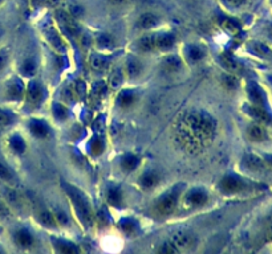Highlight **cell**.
Wrapping results in <instances>:
<instances>
[{
    "label": "cell",
    "instance_id": "cell-1",
    "mask_svg": "<svg viewBox=\"0 0 272 254\" xmlns=\"http://www.w3.org/2000/svg\"><path fill=\"white\" fill-rule=\"evenodd\" d=\"M215 122L209 114L190 112L183 115L176 127L178 142L190 152H199L210 144L215 135Z\"/></svg>",
    "mask_w": 272,
    "mask_h": 254
},
{
    "label": "cell",
    "instance_id": "cell-2",
    "mask_svg": "<svg viewBox=\"0 0 272 254\" xmlns=\"http://www.w3.org/2000/svg\"><path fill=\"white\" fill-rule=\"evenodd\" d=\"M66 194L69 196L70 201L75 207L76 215L79 216L80 221L83 223L85 226H92L93 225V212L89 204L88 198H85V195L76 187L69 184H64Z\"/></svg>",
    "mask_w": 272,
    "mask_h": 254
},
{
    "label": "cell",
    "instance_id": "cell-3",
    "mask_svg": "<svg viewBox=\"0 0 272 254\" xmlns=\"http://www.w3.org/2000/svg\"><path fill=\"white\" fill-rule=\"evenodd\" d=\"M177 204H178V192L176 190H173L170 192L163 194L155 201L154 211L159 216H169L174 212V209L177 208Z\"/></svg>",
    "mask_w": 272,
    "mask_h": 254
},
{
    "label": "cell",
    "instance_id": "cell-4",
    "mask_svg": "<svg viewBox=\"0 0 272 254\" xmlns=\"http://www.w3.org/2000/svg\"><path fill=\"white\" fill-rule=\"evenodd\" d=\"M244 181L239 176L235 175H227L220 180L219 188L226 195H234L244 190Z\"/></svg>",
    "mask_w": 272,
    "mask_h": 254
},
{
    "label": "cell",
    "instance_id": "cell-5",
    "mask_svg": "<svg viewBox=\"0 0 272 254\" xmlns=\"http://www.w3.org/2000/svg\"><path fill=\"white\" fill-rule=\"evenodd\" d=\"M247 93H248V97H250V101L252 102V105L266 108V105H267L266 94H264L263 89H262L258 84L251 82L250 85H248V87H247Z\"/></svg>",
    "mask_w": 272,
    "mask_h": 254
},
{
    "label": "cell",
    "instance_id": "cell-6",
    "mask_svg": "<svg viewBox=\"0 0 272 254\" xmlns=\"http://www.w3.org/2000/svg\"><path fill=\"white\" fill-rule=\"evenodd\" d=\"M244 112L250 116H252L254 119H256L258 122H262V123H268V122H271V116L266 112V108L256 106V105H246Z\"/></svg>",
    "mask_w": 272,
    "mask_h": 254
},
{
    "label": "cell",
    "instance_id": "cell-7",
    "mask_svg": "<svg viewBox=\"0 0 272 254\" xmlns=\"http://www.w3.org/2000/svg\"><path fill=\"white\" fill-rule=\"evenodd\" d=\"M207 198H207L206 192L199 188L191 190L186 195V202L191 207H201L203 204H206Z\"/></svg>",
    "mask_w": 272,
    "mask_h": 254
},
{
    "label": "cell",
    "instance_id": "cell-8",
    "mask_svg": "<svg viewBox=\"0 0 272 254\" xmlns=\"http://www.w3.org/2000/svg\"><path fill=\"white\" fill-rule=\"evenodd\" d=\"M173 244L177 246V249H189L195 244V237L191 233H177L176 236L173 237Z\"/></svg>",
    "mask_w": 272,
    "mask_h": 254
},
{
    "label": "cell",
    "instance_id": "cell-9",
    "mask_svg": "<svg viewBox=\"0 0 272 254\" xmlns=\"http://www.w3.org/2000/svg\"><path fill=\"white\" fill-rule=\"evenodd\" d=\"M248 138L251 141H254V142H263L267 139V133H266V130L262 125L259 123H254V125H251L248 127Z\"/></svg>",
    "mask_w": 272,
    "mask_h": 254
},
{
    "label": "cell",
    "instance_id": "cell-10",
    "mask_svg": "<svg viewBox=\"0 0 272 254\" xmlns=\"http://www.w3.org/2000/svg\"><path fill=\"white\" fill-rule=\"evenodd\" d=\"M176 39L170 33H162V35H155V47L161 51H169L174 47Z\"/></svg>",
    "mask_w": 272,
    "mask_h": 254
},
{
    "label": "cell",
    "instance_id": "cell-11",
    "mask_svg": "<svg viewBox=\"0 0 272 254\" xmlns=\"http://www.w3.org/2000/svg\"><path fill=\"white\" fill-rule=\"evenodd\" d=\"M15 242L20 248H30L33 244V236L26 229H22L15 233Z\"/></svg>",
    "mask_w": 272,
    "mask_h": 254
},
{
    "label": "cell",
    "instance_id": "cell-12",
    "mask_svg": "<svg viewBox=\"0 0 272 254\" xmlns=\"http://www.w3.org/2000/svg\"><path fill=\"white\" fill-rule=\"evenodd\" d=\"M220 62H222V65H223L224 68H226L230 73L233 74L241 73L242 69H243L242 65L239 64L234 57L227 56V55H222V56H220Z\"/></svg>",
    "mask_w": 272,
    "mask_h": 254
},
{
    "label": "cell",
    "instance_id": "cell-13",
    "mask_svg": "<svg viewBox=\"0 0 272 254\" xmlns=\"http://www.w3.org/2000/svg\"><path fill=\"white\" fill-rule=\"evenodd\" d=\"M43 98V90H41V86H40L37 82H31L28 85V101L31 104H39L40 101Z\"/></svg>",
    "mask_w": 272,
    "mask_h": 254
},
{
    "label": "cell",
    "instance_id": "cell-14",
    "mask_svg": "<svg viewBox=\"0 0 272 254\" xmlns=\"http://www.w3.org/2000/svg\"><path fill=\"white\" fill-rule=\"evenodd\" d=\"M89 64L94 70H104L109 64V58L104 55H98V53H93L89 57Z\"/></svg>",
    "mask_w": 272,
    "mask_h": 254
},
{
    "label": "cell",
    "instance_id": "cell-15",
    "mask_svg": "<svg viewBox=\"0 0 272 254\" xmlns=\"http://www.w3.org/2000/svg\"><path fill=\"white\" fill-rule=\"evenodd\" d=\"M243 164L251 171H262L264 169L263 160L256 155H246L243 159Z\"/></svg>",
    "mask_w": 272,
    "mask_h": 254
},
{
    "label": "cell",
    "instance_id": "cell-16",
    "mask_svg": "<svg viewBox=\"0 0 272 254\" xmlns=\"http://www.w3.org/2000/svg\"><path fill=\"white\" fill-rule=\"evenodd\" d=\"M162 66L163 70L166 73H176V72H178L181 69L182 62H181V60L177 56H169L167 58H165Z\"/></svg>",
    "mask_w": 272,
    "mask_h": 254
},
{
    "label": "cell",
    "instance_id": "cell-17",
    "mask_svg": "<svg viewBox=\"0 0 272 254\" xmlns=\"http://www.w3.org/2000/svg\"><path fill=\"white\" fill-rule=\"evenodd\" d=\"M138 48L142 52H151L154 49H157L155 47V35H146L142 39L138 40Z\"/></svg>",
    "mask_w": 272,
    "mask_h": 254
},
{
    "label": "cell",
    "instance_id": "cell-18",
    "mask_svg": "<svg viewBox=\"0 0 272 254\" xmlns=\"http://www.w3.org/2000/svg\"><path fill=\"white\" fill-rule=\"evenodd\" d=\"M158 24V18L153 15V13H144L142 16L138 20V26L142 28V29H150Z\"/></svg>",
    "mask_w": 272,
    "mask_h": 254
},
{
    "label": "cell",
    "instance_id": "cell-19",
    "mask_svg": "<svg viewBox=\"0 0 272 254\" xmlns=\"http://www.w3.org/2000/svg\"><path fill=\"white\" fill-rule=\"evenodd\" d=\"M30 127H31L32 134H33L35 137H37V138H44V137H47V135L49 134L48 126L45 125L44 122L33 121L31 122Z\"/></svg>",
    "mask_w": 272,
    "mask_h": 254
},
{
    "label": "cell",
    "instance_id": "cell-20",
    "mask_svg": "<svg viewBox=\"0 0 272 254\" xmlns=\"http://www.w3.org/2000/svg\"><path fill=\"white\" fill-rule=\"evenodd\" d=\"M138 163H140L138 156L132 155V154L123 156L122 159H121V167H122L123 171H126V172H132L133 169H136Z\"/></svg>",
    "mask_w": 272,
    "mask_h": 254
},
{
    "label": "cell",
    "instance_id": "cell-21",
    "mask_svg": "<svg viewBox=\"0 0 272 254\" xmlns=\"http://www.w3.org/2000/svg\"><path fill=\"white\" fill-rule=\"evenodd\" d=\"M142 70V65L136 58H129L126 64V73L129 74V77H137Z\"/></svg>",
    "mask_w": 272,
    "mask_h": 254
},
{
    "label": "cell",
    "instance_id": "cell-22",
    "mask_svg": "<svg viewBox=\"0 0 272 254\" xmlns=\"http://www.w3.org/2000/svg\"><path fill=\"white\" fill-rule=\"evenodd\" d=\"M9 146H11V148L15 152H18V154H22L23 151L26 150V143H24V141H23L20 135H12L9 138Z\"/></svg>",
    "mask_w": 272,
    "mask_h": 254
},
{
    "label": "cell",
    "instance_id": "cell-23",
    "mask_svg": "<svg viewBox=\"0 0 272 254\" xmlns=\"http://www.w3.org/2000/svg\"><path fill=\"white\" fill-rule=\"evenodd\" d=\"M23 94V86H22V82L18 81V80H15L12 81V84H9L8 86V95L12 99H19L22 97Z\"/></svg>",
    "mask_w": 272,
    "mask_h": 254
},
{
    "label": "cell",
    "instance_id": "cell-24",
    "mask_svg": "<svg viewBox=\"0 0 272 254\" xmlns=\"http://www.w3.org/2000/svg\"><path fill=\"white\" fill-rule=\"evenodd\" d=\"M157 183H158V177L154 172H146L144 176L141 177V185L144 188H153Z\"/></svg>",
    "mask_w": 272,
    "mask_h": 254
},
{
    "label": "cell",
    "instance_id": "cell-25",
    "mask_svg": "<svg viewBox=\"0 0 272 254\" xmlns=\"http://www.w3.org/2000/svg\"><path fill=\"white\" fill-rule=\"evenodd\" d=\"M134 93L132 91H122L119 97V105L120 106H122V108H127V106H130L134 102Z\"/></svg>",
    "mask_w": 272,
    "mask_h": 254
},
{
    "label": "cell",
    "instance_id": "cell-26",
    "mask_svg": "<svg viewBox=\"0 0 272 254\" xmlns=\"http://www.w3.org/2000/svg\"><path fill=\"white\" fill-rule=\"evenodd\" d=\"M108 201L112 204V205H120L121 201H122V194L119 188H110L109 192H108Z\"/></svg>",
    "mask_w": 272,
    "mask_h": 254
},
{
    "label": "cell",
    "instance_id": "cell-27",
    "mask_svg": "<svg viewBox=\"0 0 272 254\" xmlns=\"http://www.w3.org/2000/svg\"><path fill=\"white\" fill-rule=\"evenodd\" d=\"M187 55H189V58L193 62H198L201 61L205 57V52L199 47H195V45H191L187 51Z\"/></svg>",
    "mask_w": 272,
    "mask_h": 254
},
{
    "label": "cell",
    "instance_id": "cell-28",
    "mask_svg": "<svg viewBox=\"0 0 272 254\" xmlns=\"http://www.w3.org/2000/svg\"><path fill=\"white\" fill-rule=\"evenodd\" d=\"M222 28L227 33H230V35H237V33H239V26H238L237 23H234L233 20H228V19L222 20Z\"/></svg>",
    "mask_w": 272,
    "mask_h": 254
},
{
    "label": "cell",
    "instance_id": "cell-29",
    "mask_svg": "<svg viewBox=\"0 0 272 254\" xmlns=\"http://www.w3.org/2000/svg\"><path fill=\"white\" fill-rule=\"evenodd\" d=\"M40 221L43 223V224L45 225V226H55V223H56V220H55V217H53L52 215H51V212L48 211H43L41 213H40Z\"/></svg>",
    "mask_w": 272,
    "mask_h": 254
},
{
    "label": "cell",
    "instance_id": "cell-30",
    "mask_svg": "<svg viewBox=\"0 0 272 254\" xmlns=\"http://www.w3.org/2000/svg\"><path fill=\"white\" fill-rule=\"evenodd\" d=\"M57 246V250L59 252H61V253H77L79 252V249L76 248L75 245H72L70 242H59V244H56Z\"/></svg>",
    "mask_w": 272,
    "mask_h": 254
},
{
    "label": "cell",
    "instance_id": "cell-31",
    "mask_svg": "<svg viewBox=\"0 0 272 254\" xmlns=\"http://www.w3.org/2000/svg\"><path fill=\"white\" fill-rule=\"evenodd\" d=\"M53 114L57 119H65L68 116V109L60 104H55L53 105Z\"/></svg>",
    "mask_w": 272,
    "mask_h": 254
},
{
    "label": "cell",
    "instance_id": "cell-32",
    "mask_svg": "<svg viewBox=\"0 0 272 254\" xmlns=\"http://www.w3.org/2000/svg\"><path fill=\"white\" fill-rule=\"evenodd\" d=\"M4 195H5V198H7V201L11 202V204H13V205H19L20 198H19V195L16 194L15 191L9 190V188H5Z\"/></svg>",
    "mask_w": 272,
    "mask_h": 254
},
{
    "label": "cell",
    "instance_id": "cell-33",
    "mask_svg": "<svg viewBox=\"0 0 272 254\" xmlns=\"http://www.w3.org/2000/svg\"><path fill=\"white\" fill-rule=\"evenodd\" d=\"M102 151H104V143H102L101 139H93L92 141V148H91V152L93 155H100Z\"/></svg>",
    "mask_w": 272,
    "mask_h": 254
},
{
    "label": "cell",
    "instance_id": "cell-34",
    "mask_svg": "<svg viewBox=\"0 0 272 254\" xmlns=\"http://www.w3.org/2000/svg\"><path fill=\"white\" fill-rule=\"evenodd\" d=\"M35 69H36V66L35 64H33V61L27 60L22 66V73L26 74V76H31V74L35 73Z\"/></svg>",
    "mask_w": 272,
    "mask_h": 254
},
{
    "label": "cell",
    "instance_id": "cell-35",
    "mask_svg": "<svg viewBox=\"0 0 272 254\" xmlns=\"http://www.w3.org/2000/svg\"><path fill=\"white\" fill-rule=\"evenodd\" d=\"M0 179L4 181H12L13 180L12 172L9 171L8 168L4 167V166H3L1 163H0Z\"/></svg>",
    "mask_w": 272,
    "mask_h": 254
},
{
    "label": "cell",
    "instance_id": "cell-36",
    "mask_svg": "<svg viewBox=\"0 0 272 254\" xmlns=\"http://www.w3.org/2000/svg\"><path fill=\"white\" fill-rule=\"evenodd\" d=\"M250 49L255 53V55H259V56H263V55L268 53V48L264 47V45H262V44H258V43L251 44Z\"/></svg>",
    "mask_w": 272,
    "mask_h": 254
},
{
    "label": "cell",
    "instance_id": "cell-37",
    "mask_svg": "<svg viewBox=\"0 0 272 254\" xmlns=\"http://www.w3.org/2000/svg\"><path fill=\"white\" fill-rule=\"evenodd\" d=\"M223 84L230 89H234V87L238 86V81L234 74H227L223 77Z\"/></svg>",
    "mask_w": 272,
    "mask_h": 254
},
{
    "label": "cell",
    "instance_id": "cell-38",
    "mask_svg": "<svg viewBox=\"0 0 272 254\" xmlns=\"http://www.w3.org/2000/svg\"><path fill=\"white\" fill-rule=\"evenodd\" d=\"M121 228H122L123 232L126 233H132L134 229H136V223L133 221V220H123L122 223H121Z\"/></svg>",
    "mask_w": 272,
    "mask_h": 254
},
{
    "label": "cell",
    "instance_id": "cell-39",
    "mask_svg": "<svg viewBox=\"0 0 272 254\" xmlns=\"http://www.w3.org/2000/svg\"><path fill=\"white\" fill-rule=\"evenodd\" d=\"M121 82H122V74H121L120 70H117L116 73H113L112 78H110V85H112V87L116 89V87H119L121 85Z\"/></svg>",
    "mask_w": 272,
    "mask_h": 254
},
{
    "label": "cell",
    "instance_id": "cell-40",
    "mask_svg": "<svg viewBox=\"0 0 272 254\" xmlns=\"http://www.w3.org/2000/svg\"><path fill=\"white\" fill-rule=\"evenodd\" d=\"M159 252L161 253H176V252H178V249H177V246L173 242H170V244H163Z\"/></svg>",
    "mask_w": 272,
    "mask_h": 254
},
{
    "label": "cell",
    "instance_id": "cell-41",
    "mask_svg": "<svg viewBox=\"0 0 272 254\" xmlns=\"http://www.w3.org/2000/svg\"><path fill=\"white\" fill-rule=\"evenodd\" d=\"M8 52L7 51H0V70L4 68L7 62H8Z\"/></svg>",
    "mask_w": 272,
    "mask_h": 254
},
{
    "label": "cell",
    "instance_id": "cell-42",
    "mask_svg": "<svg viewBox=\"0 0 272 254\" xmlns=\"http://www.w3.org/2000/svg\"><path fill=\"white\" fill-rule=\"evenodd\" d=\"M8 216L9 209L8 207H7V204L0 200V219H4V217H8Z\"/></svg>",
    "mask_w": 272,
    "mask_h": 254
},
{
    "label": "cell",
    "instance_id": "cell-43",
    "mask_svg": "<svg viewBox=\"0 0 272 254\" xmlns=\"http://www.w3.org/2000/svg\"><path fill=\"white\" fill-rule=\"evenodd\" d=\"M11 122V118L7 113H4L3 110H0V126H7Z\"/></svg>",
    "mask_w": 272,
    "mask_h": 254
},
{
    "label": "cell",
    "instance_id": "cell-44",
    "mask_svg": "<svg viewBox=\"0 0 272 254\" xmlns=\"http://www.w3.org/2000/svg\"><path fill=\"white\" fill-rule=\"evenodd\" d=\"M246 0H224V3L228 5V7H231V8H237V7H241L243 3H244Z\"/></svg>",
    "mask_w": 272,
    "mask_h": 254
},
{
    "label": "cell",
    "instance_id": "cell-45",
    "mask_svg": "<svg viewBox=\"0 0 272 254\" xmlns=\"http://www.w3.org/2000/svg\"><path fill=\"white\" fill-rule=\"evenodd\" d=\"M109 1L114 5H122V4H126L129 0H109Z\"/></svg>",
    "mask_w": 272,
    "mask_h": 254
},
{
    "label": "cell",
    "instance_id": "cell-46",
    "mask_svg": "<svg viewBox=\"0 0 272 254\" xmlns=\"http://www.w3.org/2000/svg\"><path fill=\"white\" fill-rule=\"evenodd\" d=\"M266 160H267V163H270V166L272 167V155H266Z\"/></svg>",
    "mask_w": 272,
    "mask_h": 254
},
{
    "label": "cell",
    "instance_id": "cell-47",
    "mask_svg": "<svg viewBox=\"0 0 272 254\" xmlns=\"http://www.w3.org/2000/svg\"><path fill=\"white\" fill-rule=\"evenodd\" d=\"M270 233L272 234V216H271V220H270Z\"/></svg>",
    "mask_w": 272,
    "mask_h": 254
},
{
    "label": "cell",
    "instance_id": "cell-48",
    "mask_svg": "<svg viewBox=\"0 0 272 254\" xmlns=\"http://www.w3.org/2000/svg\"><path fill=\"white\" fill-rule=\"evenodd\" d=\"M270 36H271V37H272V26L270 27Z\"/></svg>",
    "mask_w": 272,
    "mask_h": 254
},
{
    "label": "cell",
    "instance_id": "cell-49",
    "mask_svg": "<svg viewBox=\"0 0 272 254\" xmlns=\"http://www.w3.org/2000/svg\"><path fill=\"white\" fill-rule=\"evenodd\" d=\"M0 252H1V250H0Z\"/></svg>",
    "mask_w": 272,
    "mask_h": 254
},
{
    "label": "cell",
    "instance_id": "cell-50",
    "mask_svg": "<svg viewBox=\"0 0 272 254\" xmlns=\"http://www.w3.org/2000/svg\"><path fill=\"white\" fill-rule=\"evenodd\" d=\"M0 1H1V0H0Z\"/></svg>",
    "mask_w": 272,
    "mask_h": 254
}]
</instances>
